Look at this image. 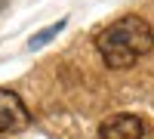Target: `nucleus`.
Returning a JSON list of instances; mask_svg holds the SVG:
<instances>
[{"label": "nucleus", "mask_w": 154, "mask_h": 139, "mask_svg": "<svg viewBox=\"0 0 154 139\" xmlns=\"http://www.w3.org/2000/svg\"><path fill=\"white\" fill-rule=\"evenodd\" d=\"M154 46V28L142 16H123L102 28L96 37V49L108 68H130L136 59L151 53Z\"/></svg>", "instance_id": "obj_1"}, {"label": "nucleus", "mask_w": 154, "mask_h": 139, "mask_svg": "<svg viewBox=\"0 0 154 139\" xmlns=\"http://www.w3.org/2000/svg\"><path fill=\"white\" fill-rule=\"evenodd\" d=\"M31 124V111L16 90H0V133H22Z\"/></svg>", "instance_id": "obj_2"}, {"label": "nucleus", "mask_w": 154, "mask_h": 139, "mask_svg": "<svg viewBox=\"0 0 154 139\" xmlns=\"http://www.w3.org/2000/svg\"><path fill=\"white\" fill-rule=\"evenodd\" d=\"M145 136V121L139 115H111L105 124L99 127V139H142Z\"/></svg>", "instance_id": "obj_3"}, {"label": "nucleus", "mask_w": 154, "mask_h": 139, "mask_svg": "<svg viewBox=\"0 0 154 139\" xmlns=\"http://www.w3.org/2000/svg\"><path fill=\"white\" fill-rule=\"evenodd\" d=\"M62 28H65V19H59L56 25H49V28H43V31H37L34 37H31V43H28V49H37V46H43L46 40H49V37H56Z\"/></svg>", "instance_id": "obj_4"}]
</instances>
